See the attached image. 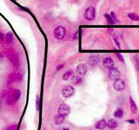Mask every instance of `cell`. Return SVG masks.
<instances>
[{"label":"cell","instance_id":"7a4b0ae2","mask_svg":"<svg viewBox=\"0 0 139 130\" xmlns=\"http://www.w3.org/2000/svg\"><path fill=\"white\" fill-rule=\"evenodd\" d=\"M66 35V30L64 26L59 25L57 26L56 29L54 30V37H56L57 40H62Z\"/></svg>","mask_w":139,"mask_h":130},{"label":"cell","instance_id":"4dcf8cb0","mask_svg":"<svg viewBox=\"0 0 139 130\" xmlns=\"http://www.w3.org/2000/svg\"><path fill=\"white\" fill-rule=\"evenodd\" d=\"M0 108H1V102H0Z\"/></svg>","mask_w":139,"mask_h":130},{"label":"cell","instance_id":"e0dca14e","mask_svg":"<svg viewBox=\"0 0 139 130\" xmlns=\"http://www.w3.org/2000/svg\"><path fill=\"white\" fill-rule=\"evenodd\" d=\"M123 111L120 108H117V109L115 111V113H114V116L117 117V118H122V117H123Z\"/></svg>","mask_w":139,"mask_h":130},{"label":"cell","instance_id":"9c48e42d","mask_svg":"<svg viewBox=\"0 0 139 130\" xmlns=\"http://www.w3.org/2000/svg\"><path fill=\"white\" fill-rule=\"evenodd\" d=\"M103 64H104V68L110 70V68L114 67L115 63H114L113 59H112L111 57H110V56H107V57H105L104 60H103Z\"/></svg>","mask_w":139,"mask_h":130},{"label":"cell","instance_id":"7c38bea8","mask_svg":"<svg viewBox=\"0 0 139 130\" xmlns=\"http://www.w3.org/2000/svg\"><path fill=\"white\" fill-rule=\"evenodd\" d=\"M107 127V122L105 120H100L96 123L95 125V127L97 129H99V130H104L105 127Z\"/></svg>","mask_w":139,"mask_h":130},{"label":"cell","instance_id":"8fae6325","mask_svg":"<svg viewBox=\"0 0 139 130\" xmlns=\"http://www.w3.org/2000/svg\"><path fill=\"white\" fill-rule=\"evenodd\" d=\"M88 63L90 66H96L99 63V56H90L88 59Z\"/></svg>","mask_w":139,"mask_h":130},{"label":"cell","instance_id":"4316f807","mask_svg":"<svg viewBox=\"0 0 139 130\" xmlns=\"http://www.w3.org/2000/svg\"><path fill=\"white\" fill-rule=\"evenodd\" d=\"M78 32L76 31L75 32V36H73V39H76V38H78Z\"/></svg>","mask_w":139,"mask_h":130},{"label":"cell","instance_id":"83f0119b","mask_svg":"<svg viewBox=\"0 0 139 130\" xmlns=\"http://www.w3.org/2000/svg\"><path fill=\"white\" fill-rule=\"evenodd\" d=\"M127 122H130L131 124H134V123H135V120H127Z\"/></svg>","mask_w":139,"mask_h":130},{"label":"cell","instance_id":"8992f818","mask_svg":"<svg viewBox=\"0 0 139 130\" xmlns=\"http://www.w3.org/2000/svg\"><path fill=\"white\" fill-rule=\"evenodd\" d=\"M113 88L117 92H122L125 89V82L123 79L118 78L113 82Z\"/></svg>","mask_w":139,"mask_h":130},{"label":"cell","instance_id":"5b68a950","mask_svg":"<svg viewBox=\"0 0 139 130\" xmlns=\"http://www.w3.org/2000/svg\"><path fill=\"white\" fill-rule=\"evenodd\" d=\"M74 93H75V89H74L73 86H71V85H66L62 89V96L64 98L71 97L74 94Z\"/></svg>","mask_w":139,"mask_h":130},{"label":"cell","instance_id":"f1b7e54d","mask_svg":"<svg viewBox=\"0 0 139 130\" xmlns=\"http://www.w3.org/2000/svg\"><path fill=\"white\" fill-rule=\"evenodd\" d=\"M63 130H69V128H66V127H65V128H64Z\"/></svg>","mask_w":139,"mask_h":130},{"label":"cell","instance_id":"ffe728a7","mask_svg":"<svg viewBox=\"0 0 139 130\" xmlns=\"http://www.w3.org/2000/svg\"><path fill=\"white\" fill-rule=\"evenodd\" d=\"M128 16H129V18H130V19L133 21H139V16L136 15V14H134V13L128 14Z\"/></svg>","mask_w":139,"mask_h":130},{"label":"cell","instance_id":"44dd1931","mask_svg":"<svg viewBox=\"0 0 139 130\" xmlns=\"http://www.w3.org/2000/svg\"><path fill=\"white\" fill-rule=\"evenodd\" d=\"M39 108H40V97L39 96H37V97H36V109H37V111H38Z\"/></svg>","mask_w":139,"mask_h":130},{"label":"cell","instance_id":"d4e9b609","mask_svg":"<svg viewBox=\"0 0 139 130\" xmlns=\"http://www.w3.org/2000/svg\"><path fill=\"white\" fill-rule=\"evenodd\" d=\"M64 67V64H60V65H58L57 67V71H58V70H62V68H63Z\"/></svg>","mask_w":139,"mask_h":130},{"label":"cell","instance_id":"30bf717a","mask_svg":"<svg viewBox=\"0 0 139 130\" xmlns=\"http://www.w3.org/2000/svg\"><path fill=\"white\" fill-rule=\"evenodd\" d=\"M71 83L74 85H79V84L82 83L83 79H82V77L78 75H72L71 77Z\"/></svg>","mask_w":139,"mask_h":130},{"label":"cell","instance_id":"1f68e13d","mask_svg":"<svg viewBox=\"0 0 139 130\" xmlns=\"http://www.w3.org/2000/svg\"><path fill=\"white\" fill-rule=\"evenodd\" d=\"M6 130H10V129H9V128H8V129H6Z\"/></svg>","mask_w":139,"mask_h":130},{"label":"cell","instance_id":"2e32d148","mask_svg":"<svg viewBox=\"0 0 139 130\" xmlns=\"http://www.w3.org/2000/svg\"><path fill=\"white\" fill-rule=\"evenodd\" d=\"M73 75L72 70H68V71H66L63 75V80H64V81H68L70 78L71 77V75Z\"/></svg>","mask_w":139,"mask_h":130},{"label":"cell","instance_id":"d6986e66","mask_svg":"<svg viewBox=\"0 0 139 130\" xmlns=\"http://www.w3.org/2000/svg\"><path fill=\"white\" fill-rule=\"evenodd\" d=\"M104 16H105V18H106V20H107V22H108L109 24H113V23H116L113 19H112V18L111 16V15H109V14H105Z\"/></svg>","mask_w":139,"mask_h":130},{"label":"cell","instance_id":"9a60e30c","mask_svg":"<svg viewBox=\"0 0 139 130\" xmlns=\"http://www.w3.org/2000/svg\"><path fill=\"white\" fill-rule=\"evenodd\" d=\"M54 120H55V123H56L57 125H62L64 122V117L62 116V115H57L54 118Z\"/></svg>","mask_w":139,"mask_h":130},{"label":"cell","instance_id":"277c9868","mask_svg":"<svg viewBox=\"0 0 139 130\" xmlns=\"http://www.w3.org/2000/svg\"><path fill=\"white\" fill-rule=\"evenodd\" d=\"M70 112H71V108H70L69 105H67L65 103H62L58 107V108H57V115H62L64 118L70 114Z\"/></svg>","mask_w":139,"mask_h":130},{"label":"cell","instance_id":"4fadbf2b","mask_svg":"<svg viewBox=\"0 0 139 130\" xmlns=\"http://www.w3.org/2000/svg\"><path fill=\"white\" fill-rule=\"evenodd\" d=\"M130 110H131V112H132L133 114H136V112H137V107H136V105L135 101L133 100L131 96L130 97Z\"/></svg>","mask_w":139,"mask_h":130},{"label":"cell","instance_id":"3957f363","mask_svg":"<svg viewBox=\"0 0 139 130\" xmlns=\"http://www.w3.org/2000/svg\"><path fill=\"white\" fill-rule=\"evenodd\" d=\"M96 10L93 6H89L84 11V18L87 21H92L95 19Z\"/></svg>","mask_w":139,"mask_h":130},{"label":"cell","instance_id":"f546056e","mask_svg":"<svg viewBox=\"0 0 139 130\" xmlns=\"http://www.w3.org/2000/svg\"><path fill=\"white\" fill-rule=\"evenodd\" d=\"M1 58H2V55L0 54V59H1Z\"/></svg>","mask_w":139,"mask_h":130},{"label":"cell","instance_id":"6da1fadb","mask_svg":"<svg viewBox=\"0 0 139 130\" xmlns=\"http://www.w3.org/2000/svg\"><path fill=\"white\" fill-rule=\"evenodd\" d=\"M21 97V91L19 89H12L6 94V103L8 105H14Z\"/></svg>","mask_w":139,"mask_h":130},{"label":"cell","instance_id":"5bb4252c","mask_svg":"<svg viewBox=\"0 0 139 130\" xmlns=\"http://www.w3.org/2000/svg\"><path fill=\"white\" fill-rule=\"evenodd\" d=\"M117 125H118L117 124V122L114 119H111L107 122V127L111 129H115L117 127Z\"/></svg>","mask_w":139,"mask_h":130},{"label":"cell","instance_id":"ac0fdd59","mask_svg":"<svg viewBox=\"0 0 139 130\" xmlns=\"http://www.w3.org/2000/svg\"><path fill=\"white\" fill-rule=\"evenodd\" d=\"M5 40H6V42L8 44H11L12 42V40H13V34L11 32H8L5 36Z\"/></svg>","mask_w":139,"mask_h":130},{"label":"cell","instance_id":"7402d4cb","mask_svg":"<svg viewBox=\"0 0 139 130\" xmlns=\"http://www.w3.org/2000/svg\"><path fill=\"white\" fill-rule=\"evenodd\" d=\"M113 39H114L115 42H116L117 46L118 47V48H120V44H119V41H118V39H117V37L116 35H113Z\"/></svg>","mask_w":139,"mask_h":130},{"label":"cell","instance_id":"484cf974","mask_svg":"<svg viewBox=\"0 0 139 130\" xmlns=\"http://www.w3.org/2000/svg\"><path fill=\"white\" fill-rule=\"evenodd\" d=\"M4 38V33H2L1 31H0V41L1 40H3Z\"/></svg>","mask_w":139,"mask_h":130},{"label":"cell","instance_id":"ba28073f","mask_svg":"<svg viewBox=\"0 0 139 130\" xmlns=\"http://www.w3.org/2000/svg\"><path fill=\"white\" fill-rule=\"evenodd\" d=\"M87 70H88V68L84 63H79V64L76 66V72L78 73V75H80V76H83V75H86Z\"/></svg>","mask_w":139,"mask_h":130},{"label":"cell","instance_id":"603a6c76","mask_svg":"<svg viewBox=\"0 0 139 130\" xmlns=\"http://www.w3.org/2000/svg\"><path fill=\"white\" fill-rule=\"evenodd\" d=\"M117 58H118L122 63H123V56H122L121 54L117 53Z\"/></svg>","mask_w":139,"mask_h":130},{"label":"cell","instance_id":"52a82bcc","mask_svg":"<svg viewBox=\"0 0 139 130\" xmlns=\"http://www.w3.org/2000/svg\"><path fill=\"white\" fill-rule=\"evenodd\" d=\"M108 76L111 80H115L118 79L120 77V71L118 70V68H116V67H113L111 68H110L109 71H108Z\"/></svg>","mask_w":139,"mask_h":130},{"label":"cell","instance_id":"cb8c5ba5","mask_svg":"<svg viewBox=\"0 0 139 130\" xmlns=\"http://www.w3.org/2000/svg\"><path fill=\"white\" fill-rule=\"evenodd\" d=\"M111 16L112 18V19L115 21V22H116V23L117 22V18H116V15H115V13L113 12V11H112V12L111 13Z\"/></svg>","mask_w":139,"mask_h":130}]
</instances>
